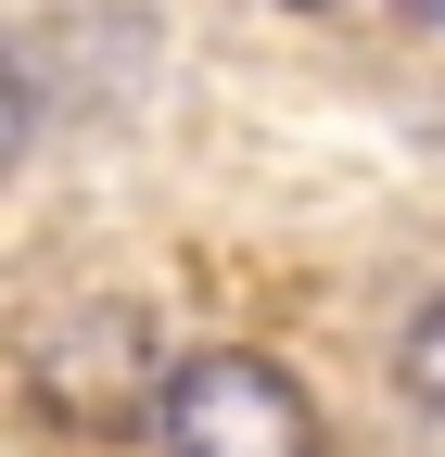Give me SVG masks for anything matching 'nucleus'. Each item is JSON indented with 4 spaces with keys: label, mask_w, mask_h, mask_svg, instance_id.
<instances>
[{
    "label": "nucleus",
    "mask_w": 445,
    "mask_h": 457,
    "mask_svg": "<svg viewBox=\"0 0 445 457\" xmlns=\"http://www.w3.org/2000/svg\"><path fill=\"white\" fill-rule=\"evenodd\" d=\"M165 457H318V407L281 356H242V343H216V356L165 369V407H153Z\"/></svg>",
    "instance_id": "nucleus-1"
},
{
    "label": "nucleus",
    "mask_w": 445,
    "mask_h": 457,
    "mask_svg": "<svg viewBox=\"0 0 445 457\" xmlns=\"http://www.w3.org/2000/svg\"><path fill=\"white\" fill-rule=\"evenodd\" d=\"M26 381H38V407H51V420H140V407H165L140 305H64V318L38 330Z\"/></svg>",
    "instance_id": "nucleus-2"
},
{
    "label": "nucleus",
    "mask_w": 445,
    "mask_h": 457,
    "mask_svg": "<svg viewBox=\"0 0 445 457\" xmlns=\"http://www.w3.org/2000/svg\"><path fill=\"white\" fill-rule=\"evenodd\" d=\"M395 369H407V394H420V407L445 420V293H432V305L407 318V356H395Z\"/></svg>",
    "instance_id": "nucleus-3"
}]
</instances>
